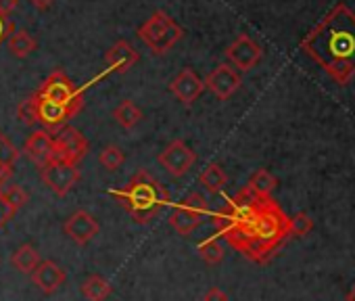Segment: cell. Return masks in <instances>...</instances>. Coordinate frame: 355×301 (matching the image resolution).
Returning a JSON list of instances; mask_svg holds the SVG:
<instances>
[{
	"label": "cell",
	"mask_w": 355,
	"mask_h": 301,
	"mask_svg": "<svg viewBox=\"0 0 355 301\" xmlns=\"http://www.w3.org/2000/svg\"><path fill=\"white\" fill-rule=\"evenodd\" d=\"M301 49L340 86L355 76V13L336 5L303 38Z\"/></svg>",
	"instance_id": "cell-1"
},
{
	"label": "cell",
	"mask_w": 355,
	"mask_h": 301,
	"mask_svg": "<svg viewBox=\"0 0 355 301\" xmlns=\"http://www.w3.org/2000/svg\"><path fill=\"white\" fill-rule=\"evenodd\" d=\"M80 291L88 301H107L109 295L113 293V284L101 274H90L88 278L82 280Z\"/></svg>",
	"instance_id": "cell-19"
},
{
	"label": "cell",
	"mask_w": 355,
	"mask_h": 301,
	"mask_svg": "<svg viewBox=\"0 0 355 301\" xmlns=\"http://www.w3.org/2000/svg\"><path fill=\"white\" fill-rule=\"evenodd\" d=\"M55 0H30V5L36 9V11H49L53 7Z\"/></svg>",
	"instance_id": "cell-33"
},
{
	"label": "cell",
	"mask_w": 355,
	"mask_h": 301,
	"mask_svg": "<svg viewBox=\"0 0 355 301\" xmlns=\"http://www.w3.org/2000/svg\"><path fill=\"white\" fill-rule=\"evenodd\" d=\"M138 53L128 40H117L107 53H105V63L109 71L115 74H128L136 63H138Z\"/></svg>",
	"instance_id": "cell-17"
},
{
	"label": "cell",
	"mask_w": 355,
	"mask_h": 301,
	"mask_svg": "<svg viewBox=\"0 0 355 301\" xmlns=\"http://www.w3.org/2000/svg\"><path fill=\"white\" fill-rule=\"evenodd\" d=\"M34 101H36V117H38V121L44 123L53 132L61 130L63 126H67V121L71 117L78 115L76 111H71V109H67L63 105H57V103H51V101L40 98L36 92H34Z\"/></svg>",
	"instance_id": "cell-15"
},
{
	"label": "cell",
	"mask_w": 355,
	"mask_h": 301,
	"mask_svg": "<svg viewBox=\"0 0 355 301\" xmlns=\"http://www.w3.org/2000/svg\"><path fill=\"white\" fill-rule=\"evenodd\" d=\"M7 46H9V53H11L15 59H28V57L38 49V42H36V38H34L28 30H15V32L9 36Z\"/></svg>",
	"instance_id": "cell-20"
},
{
	"label": "cell",
	"mask_w": 355,
	"mask_h": 301,
	"mask_svg": "<svg viewBox=\"0 0 355 301\" xmlns=\"http://www.w3.org/2000/svg\"><path fill=\"white\" fill-rule=\"evenodd\" d=\"M40 180L57 197H67L69 191L80 182V170L78 166H71V164L49 162L40 168Z\"/></svg>",
	"instance_id": "cell-9"
},
{
	"label": "cell",
	"mask_w": 355,
	"mask_h": 301,
	"mask_svg": "<svg viewBox=\"0 0 355 301\" xmlns=\"http://www.w3.org/2000/svg\"><path fill=\"white\" fill-rule=\"evenodd\" d=\"M0 201H3V205L9 209V214L15 218V214L28 205L30 195H28V191H26L24 187H19V184H11V187H7L5 191H0Z\"/></svg>",
	"instance_id": "cell-24"
},
{
	"label": "cell",
	"mask_w": 355,
	"mask_h": 301,
	"mask_svg": "<svg viewBox=\"0 0 355 301\" xmlns=\"http://www.w3.org/2000/svg\"><path fill=\"white\" fill-rule=\"evenodd\" d=\"M40 251L32 245V243H24L19 245L13 255H11V266L21 272V274H32L36 270V266L40 264Z\"/></svg>",
	"instance_id": "cell-18"
},
{
	"label": "cell",
	"mask_w": 355,
	"mask_h": 301,
	"mask_svg": "<svg viewBox=\"0 0 355 301\" xmlns=\"http://www.w3.org/2000/svg\"><path fill=\"white\" fill-rule=\"evenodd\" d=\"M276 187H278V180H276V176H274L272 172H268V170H257V172L251 176L249 184H247V189H249L251 193H255L257 197H261V199L272 197V193L276 191Z\"/></svg>",
	"instance_id": "cell-25"
},
{
	"label": "cell",
	"mask_w": 355,
	"mask_h": 301,
	"mask_svg": "<svg viewBox=\"0 0 355 301\" xmlns=\"http://www.w3.org/2000/svg\"><path fill=\"white\" fill-rule=\"evenodd\" d=\"M224 255H226V251H224L222 243L216 237L214 239H207V241H203L199 245V257L205 264H209V266H218L224 259Z\"/></svg>",
	"instance_id": "cell-27"
},
{
	"label": "cell",
	"mask_w": 355,
	"mask_h": 301,
	"mask_svg": "<svg viewBox=\"0 0 355 301\" xmlns=\"http://www.w3.org/2000/svg\"><path fill=\"white\" fill-rule=\"evenodd\" d=\"M98 230H101V226H98L96 218H94L90 212H86V209L73 212V214L65 220V224H63L65 237L71 239V241H73L76 245H80V247H86V245L98 234Z\"/></svg>",
	"instance_id": "cell-12"
},
{
	"label": "cell",
	"mask_w": 355,
	"mask_h": 301,
	"mask_svg": "<svg viewBox=\"0 0 355 301\" xmlns=\"http://www.w3.org/2000/svg\"><path fill=\"white\" fill-rule=\"evenodd\" d=\"M125 162V153L117 146V144H107L101 153H98V164L107 170V172H117Z\"/></svg>",
	"instance_id": "cell-26"
},
{
	"label": "cell",
	"mask_w": 355,
	"mask_h": 301,
	"mask_svg": "<svg viewBox=\"0 0 355 301\" xmlns=\"http://www.w3.org/2000/svg\"><path fill=\"white\" fill-rule=\"evenodd\" d=\"M205 216H207L205 197L199 195V193H191L182 201L173 203L167 222L180 237H191L201 226Z\"/></svg>",
	"instance_id": "cell-5"
},
{
	"label": "cell",
	"mask_w": 355,
	"mask_h": 301,
	"mask_svg": "<svg viewBox=\"0 0 355 301\" xmlns=\"http://www.w3.org/2000/svg\"><path fill=\"white\" fill-rule=\"evenodd\" d=\"M15 32V26L7 19V17H0V44L5 40H9V36Z\"/></svg>",
	"instance_id": "cell-31"
},
{
	"label": "cell",
	"mask_w": 355,
	"mask_h": 301,
	"mask_svg": "<svg viewBox=\"0 0 355 301\" xmlns=\"http://www.w3.org/2000/svg\"><path fill=\"white\" fill-rule=\"evenodd\" d=\"M36 94L44 101H51V103H57V105H63L76 113L82 111L84 107V96H82V90L76 88V84L61 71H53L44 82L42 86L36 90Z\"/></svg>",
	"instance_id": "cell-6"
},
{
	"label": "cell",
	"mask_w": 355,
	"mask_h": 301,
	"mask_svg": "<svg viewBox=\"0 0 355 301\" xmlns=\"http://www.w3.org/2000/svg\"><path fill=\"white\" fill-rule=\"evenodd\" d=\"M17 117H19V121H24L26 126H34V123L38 121V117H36V101H34V94L28 96V98L17 107Z\"/></svg>",
	"instance_id": "cell-29"
},
{
	"label": "cell",
	"mask_w": 355,
	"mask_h": 301,
	"mask_svg": "<svg viewBox=\"0 0 355 301\" xmlns=\"http://www.w3.org/2000/svg\"><path fill=\"white\" fill-rule=\"evenodd\" d=\"M159 166L173 178H182L191 172V168L197 164V153L184 142V140H173L169 142L157 157Z\"/></svg>",
	"instance_id": "cell-8"
},
{
	"label": "cell",
	"mask_w": 355,
	"mask_h": 301,
	"mask_svg": "<svg viewBox=\"0 0 355 301\" xmlns=\"http://www.w3.org/2000/svg\"><path fill=\"white\" fill-rule=\"evenodd\" d=\"M203 301H230V299H228V293L226 291H222L220 286H211L203 295Z\"/></svg>",
	"instance_id": "cell-30"
},
{
	"label": "cell",
	"mask_w": 355,
	"mask_h": 301,
	"mask_svg": "<svg viewBox=\"0 0 355 301\" xmlns=\"http://www.w3.org/2000/svg\"><path fill=\"white\" fill-rule=\"evenodd\" d=\"M205 90V82L197 76L195 69L184 67L180 74H178L171 82H169V92L180 101L184 107L195 105V101L203 94Z\"/></svg>",
	"instance_id": "cell-13"
},
{
	"label": "cell",
	"mask_w": 355,
	"mask_h": 301,
	"mask_svg": "<svg viewBox=\"0 0 355 301\" xmlns=\"http://www.w3.org/2000/svg\"><path fill=\"white\" fill-rule=\"evenodd\" d=\"M0 191H3V189H0ZM9 220H13V216L9 214V209L3 205V201H0V228H3Z\"/></svg>",
	"instance_id": "cell-34"
},
{
	"label": "cell",
	"mask_w": 355,
	"mask_h": 301,
	"mask_svg": "<svg viewBox=\"0 0 355 301\" xmlns=\"http://www.w3.org/2000/svg\"><path fill=\"white\" fill-rule=\"evenodd\" d=\"M88 148H90V142L78 128L63 126L53 136V157H51V162H63V164L78 166L88 155Z\"/></svg>",
	"instance_id": "cell-7"
},
{
	"label": "cell",
	"mask_w": 355,
	"mask_h": 301,
	"mask_svg": "<svg viewBox=\"0 0 355 301\" xmlns=\"http://www.w3.org/2000/svg\"><path fill=\"white\" fill-rule=\"evenodd\" d=\"M138 38L146 44V49L157 55L163 57L167 55L178 42L182 40L184 30L178 26L165 11H155L140 28H138Z\"/></svg>",
	"instance_id": "cell-4"
},
{
	"label": "cell",
	"mask_w": 355,
	"mask_h": 301,
	"mask_svg": "<svg viewBox=\"0 0 355 301\" xmlns=\"http://www.w3.org/2000/svg\"><path fill=\"white\" fill-rule=\"evenodd\" d=\"M113 119L123 128V130H132L142 121V109L132 103V101H121L115 109H113Z\"/></svg>",
	"instance_id": "cell-22"
},
{
	"label": "cell",
	"mask_w": 355,
	"mask_h": 301,
	"mask_svg": "<svg viewBox=\"0 0 355 301\" xmlns=\"http://www.w3.org/2000/svg\"><path fill=\"white\" fill-rule=\"evenodd\" d=\"M243 80L241 74L232 67V65H218L214 71H209V76L205 78V88L220 101H228L232 94H236V90L241 88Z\"/></svg>",
	"instance_id": "cell-11"
},
{
	"label": "cell",
	"mask_w": 355,
	"mask_h": 301,
	"mask_svg": "<svg viewBox=\"0 0 355 301\" xmlns=\"http://www.w3.org/2000/svg\"><path fill=\"white\" fill-rule=\"evenodd\" d=\"M24 155L38 168L49 164L53 157V134H49L46 130H36L34 134H30L24 142Z\"/></svg>",
	"instance_id": "cell-16"
},
{
	"label": "cell",
	"mask_w": 355,
	"mask_h": 301,
	"mask_svg": "<svg viewBox=\"0 0 355 301\" xmlns=\"http://www.w3.org/2000/svg\"><path fill=\"white\" fill-rule=\"evenodd\" d=\"M311 230H313V220L305 212H299V214H295L288 220V232H291V237H307Z\"/></svg>",
	"instance_id": "cell-28"
},
{
	"label": "cell",
	"mask_w": 355,
	"mask_h": 301,
	"mask_svg": "<svg viewBox=\"0 0 355 301\" xmlns=\"http://www.w3.org/2000/svg\"><path fill=\"white\" fill-rule=\"evenodd\" d=\"M199 182L203 184V189L211 195H220L226 184H228V174L224 172V168L220 164H209L201 176H199Z\"/></svg>",
	"instance_id": "cell-21"
},
{
	"label": "cell",
	"mask_w": 355,
	"mask_h": 301,
	"mask_svg": "<svg viewBox=\"0 0 355 301\" xmlns=\"http://www.w3.org/2000/svg\"><path fill=\"white\" fill-rule=\"evenodd\" d=\"M19 5V0H0V17H9Z\"/></svg>",
	"instance_id": "cell-32"
},
{
	"label": "cell",
	"mask_w": 355,
	"mask_h": 301,
	"mask_svg": "<svg viewBox=\"0 0 355 301\" xmlns=\"http://www.w3.org/2000/svg\"><path fill=\"white\" fill-rule=\"evenodd\" d=\"M261 57H263L261 46L247 34H241L226 49V59L232 67H236V71H251L261 61Z\"/></svg>",
	"instance_id": "cell-10"
},
{
	"label": "cell",
	"mask_w": 355,
	"mask_h": 301,
	"mask_svg": "<svg viewBox=\"0 0 355 301\" xmlns=\"http://www.w3.org/2000/svg\"><path fill=\"white\" fill-rule=\"evenodd\" d=\"M347 301H355V282H353V286L347 293Z\"/></svg>",
	"instance_id": "cell-35"
},
{
	"label": "cell",
	"mask_w": 355,
	"mask_h": 301,
	"mask_svg": "<svg viewBox=\"0 0 355 301\" xmlns=\"http://www.w3.org/2000/svg\"><path fill=\"white\" fill-rule=\"evenodd\" d=\"M17 157H19V150L3 132H0V184L11 176Z\"/></svg>",
	"instance_id": "cell-23"
},
{
	"label": "cell",
	"mask_w": 355,
	"mask_h": 301,
	"mask_svg": "<svg viewBox=\"0 0 355 301\" xmlns=\"http://www.w3.org/2000/svg\"><path fill=\"white\" fill-rule=\"evenodd\" d=\"M30 276L44 295H55L67 280V272L53 259H42Z\"/></svg>",
	"instance_id": "cell-14"
},
{
	"label": "cell",
	"mask_w": 355,
	"mask_h": 301,
	"mask_svg": "<svg viewBox=\"0 0 355 301\" xmlns=\"http://www.w3.org/2000/svg\"><path fill=\"white\" fill-rule=\"evenodd\" d=\"M111 195L140 226L150 224L169 203V193L146 170H138L123 189L111 191Z\"/></svg>",
	"instance_id": "cell-3"
},
{
	"label": "cell",
	"mask_w": 355,
	"mask_h": 301,
	"mask_svg": "<svg viewBox=\"0 0 355 301\" xmlns=\"http://www.w3.org/2000/svg\"><path fill=\"white\" fill-rule=\"evenodd\" d=\"M288 220L291 218L272 197L261 199L249 228V241L245 243L241 253L255 264H268L274 257L276 249L291 237Z\"/></svg>",
	"instance_id": "cell-2"
}]
</instances>
